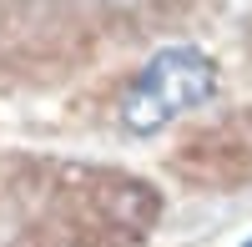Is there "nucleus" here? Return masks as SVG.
<instances>
[{
    "label": "nucleus",
    "instance_id": "f257e3e1",
    "mask_svg": "<svg viewBox=\"0 0 252 247\" xmlns=\"http://www.w3.org/2000/svg\"><path fill=\"white\" fill-rule=\"evenodd\" d=\"M217 96V66L212 56H202L197 46H166L157 51L136 81L121 96V126L131 136H152L161 126H172L177 116L207 106Z\"/></svg>",
    "mask_w": 252,
    "mask_h": 247
},
{
    "label": "nucleus",
    "instance_id": "f03ea898",
    "mask_svg": "<svg viewBox=\"0 0 252 247\" xmlns=\"http://www.w3.org/2000/svg\"><path fill=\"white\" fill-rule=\"evenodd\" d=\"M242 247H252V237H247V242H242Z\"/></svg>",
    "mask_w": 252,
    "mask_h": 247
}]
</instances>
